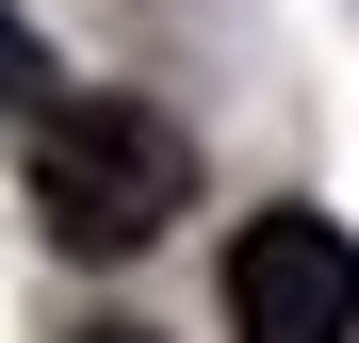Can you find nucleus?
<instances>
[{"instance_id": "f257e3e1", "label": "nucleus", "mask_w": 359, "mask_h": 343, "mask_svg": "<svg viewBox=\"0 0 359 343\" xmlns=\"http://www.w3.org/2000/svg\"><path fill=\"white\" fill-rule=\"evenodd\" d=\"M180 196H196V147H180L163 98H114V82H66L33 114V213L66 262H131L180 229Z\"/></svg>"}, {"instance_id": "f03ea898", "label": "nucleus", "mask_w": 359, "mask_h": 343, "mask_svg": "<svg viewBox=\"0 0 359 343\" xmlns=\"http://www.w3.org/2000/svg\"><path fill=\"white\" fill-rule=\"evenodd\" d=\"M229 327L245 343H359V229L343 213H262L229 246Z\"/></svg>"}, {"instance_id": "7ed1b4c3", "label": "nucleus", "mask_w": 359, "mask_h": 343, "mask_svg": "<svg viewBox=\"0 0 359 343\" xmlns=\"http://www.w3.org/2000/svg\"><path fill=\"white\" fill-rule=\"evenodd\" d=\"M49 98H66V82H49V49H33V17L0 0V114H49Z\"/></svg>"}, {"instance_id": "20e7f679", "label": "nucleus", "mask_w": 359, "mask_h": 343, "mask_svg": "<svg viewBox=\"0 0 359 343\" xmlns=\"http://www.w3.org/2000/svg\"><path fill=\"white\" fill-rule=\"evenodd\" d=\"M82 343H147V327H82Z\"/></svg>"}]
</instances>
